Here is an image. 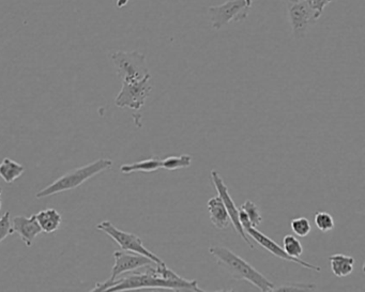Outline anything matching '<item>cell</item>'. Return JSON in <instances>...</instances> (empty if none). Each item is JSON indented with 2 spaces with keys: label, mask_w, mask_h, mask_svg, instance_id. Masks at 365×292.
<instances>
[{
  "label": "cell",
  "mask_w": 365,
  "mask_h": 292,
  "mask_svg": "<svg viewBox=\"0 0 365 292\" xmlns=\"http://www.w3.org/2000/svg\"><path fill=\"white\" fill-rule=\"evenodd\" d=\"M211 180L216 191L219 193V196L221 197L224 205H225L226 210L229 212V218H231V224H233L236 231L244 240V242L249 245L251 249H254L252 240L248 237L244 229H243L242 225H241L240 220H239V209L237 208L235 201L233 200L231 194H229V187L225 185L221 176L216 170H212Z\"/></svg>",
  "instance_id": "cell-10"
},
{
  "label": "cell",
  "mask_w": 365,
  "mask_h": 292,
  "mask_svg": "<svg viewBox=\"0 0 365 292\" xmlns=\"http://www.w3.org/2000/svg\"><path fill=\"white\" fill-rule=\"evenodd\" d=\"M111 58L118 76L123 79V82H136L152 75L147 65L146 56L137 50H117L112 53Z\"/></svg>",
  "instance_id": "cell-4"
},
{
  "label": "cell",
  "mask_w": 365,
  "mask_h": 292,
  "mask_svg": "<svg viewBox=\"0 0 365 292\" xmlns=\"http://www.w3.org/2000/svg\"><path fill=\"white\" fill-rule=\"evenodd\" d=\"M12 227L14 233H19V238L27 247H32L36 238L43 233L36 220V214L29 218L24 216H15L12 220Z\"/></svg>",
  "instance_id": "cell-12"
},
{
  "label": "cell",
  "mask_w": 365,
  "mask_h": 292,
  "mask_svg": "<svg viewBox=\"0 0 365 292\" xmlns=\"http://www.w3.org/2000/svg\"><path fill=\"white\" fill-rule=\"evenodd\" d=\"M253 0H229L219 6L208 8V17L212 28L220 30L229 23H241L248 19Z\"/></svg>",
  "instance_id": "cell-5"
},
{
  "label": "cell",
  "mask_w": 365,
  "mask_h": 292,
  "mask_svg": "<svg viewBox=\"0 0 365 292\" xmlns=\"http://www.w3.org/2000/svg\"><path fill=\"white\" fill-rule=\"evenodd\" d=\"M25 167L15 160L5 158L0 163V177L6 183H13L24 174Z\"/></svg>",
  "instance_id": "cell-17"
},
{
  "label": "cell",
  "mask_w": 365,
  "mask_h": 292,
  "mask_svg": "<svg viewBox=\"0 0 365 292\" xmlns=\"http://www.w3.org/2000/svg\"><path fill=\"white\" fill-rule=\"evenodd\" d=\"M112 166H113V160H110V158H98L88 165L75 168L69 173L61 176V178H58L53 183L44 187L41 191H39L36 197L38 199L45 198V197H50L52 195L77 189L83 183L94 178V176L101 174L104 170L110 169Z\"/></svg>",
  "instance_id": "cell-3"
},
{
  "label": "cell",
  "mask_w": 365,
  "mask_h": 292,
  "mask_svg": "<svg viewBox=\"0 0 365 292\" xmlns=\"http://www.w3.org/2000/svg\"><path fill=\"white\" fill-rule=\"evenodd\" d=\"M295 1H298V0H289V3H295Z\"/></svg>",
  "instance_id": "cell-28"
},
{
  "label": "cell",
  "mask_w": 365,
  "mask_h": 292,
  "mask_svg": "<svg viewBox=\"0 0 365 292\" xmlns=\"http://www.w3.org/2000/svg\"><path fill=\"white\" fill-rule=\"evenodd\" d=\"M96 229L103 231L108 237H111L123 251H132V253L148 257L156 264H163L164 261L160 257L156 256L152 251L145 247L140 237H137L134 233H125L123 230L113 225L110 220H103L98 224Z\"/></svg>",
  "instance_id": "cell-7"
},
{
  "label": "cell",
  "mask_w": 365,
  "mask_h": 292,
  "mask_svg": "<svg viewBox=\"0 0 365 292\" xmlns=\"http://www.w3.org/2000/svg\"><path fill=\"white\" fill-rule=\"evenodd\" d=\"M36 216L42 231L45 233H56L63 223V216L54 208L40 211Z\"/></svg>",
  "instance_id": "cell-14"
},
{
  "label": "cell",
  "mask_w": 365,
  "mask_h": 292,
  "mask_svg": "<svg viewBox=\"0 0 365 292\" xmlns=\"http://www.w3.org/2000/svg\"><path fill=\"white\" fill-rule=\"evenodd\" d=\"M114 258H115V264H114L113 270H112L111 278L103 283L96 284L90 291H106L108 286L111 285L114 280H117L121 274L133 272V271L138 270V269L156 264V262H154L148 257L132 253V251H116L114 253Z\"/></svg>",
  "instance_id": "cell-6"
},
{
  "label": "cell",
  "mask_w": 365,
  "mask_h": 292,
  "mask_svg": "<svg viewBox=\"0 0 365 292\" xmlns=\"http://www.w3.org/2000/svg\"><path fill=\"white\" fill-rule=\"evenodd\" d=\"M154 264L147 266L145 272H136L125 276L121 280H115L108 286L106 291H123V290L137 289H169L177 291H204L198 286L197 280H165L156 273Z\"/></svg>",
  "instance_id": "cell-1"
},
{
  "label": "cell",
  "mask_w": 365,
  "mask_h": 292,
  "mask_svg": "<svg viewBox=\"0 0 365 292\" xmlns=\"http://www.w3.org/2000/svg\"><path fill=\"white\" fill-rule=\"evenodd\" d=\"M289 22L291 25L293 36L301 39L308 34L311 26L317 22L314 10L311 8L308 0H298L295 3H289Z\"/></svg>",
  "instance_id": "cell-9"
},
{
  "label": "cell",
  "mask_w": 365,
  "mask_h": 292,
  "mask_svg": "<svg viewBox=\"0 0 365 292\" xmlns=\"http://www.w3.org/2000/svg\"><path fill=\"white\" fill-rule=\"evenodd\" d=\"M283 249L289 256L295 257V258H299L303 254L302 244L293 235H287L284 237Z\"/></svg>",
  "instance_id": "cell-19"
},
{
  "label": "cell",
  "mask_w": 365,
  "mask_h": 292,
  "mask_svg": "<svg viewBox=\"0 0 365 292\" xmlns=\"http://www.w3.org/2000/svg\"><path fill=\"white\" fill-rule=\"evenodd\" d=\"M316 288L317 287L314 284L291 283L289 285L275 287L273 291H313V290H316Z\"/></svg>",
  "instance_id": "cell-24"
},
{
  "label": "cell",
  "mask_w": 365,
  "mask_h": 292,
  "mask_svg": "<svg viewBox=\"0 0 365 292\" xmlns=\"http://www.w3.org/2000/svg\"><path fill=\"white\" fill-rule=\"evenodd\" d=\"M291 227L293 233L301 238L310 235L311 229H312L310 220L306 218H293L291 222Z\"/></svg>",
  "instance_id": "cell-22"
},
{
  "label": "cell",
  "mask_w": 365,
  "mask_h": 292,
  "mask_svg": "<svg viewBox=\"0 0 365 292\" xmlns=\"http://www.w3.org/2000/svg\"><path fill=\"white\" fill-rule=\"evenodd\" d=\"M332 0H309L311 8L314 10L315 15L320 19L324 12V8L331 3Z\"/></svg>",
  "instance_id": "cell-25"
},
{
  "label": "cell",
  "mask_w": 365,
  "mask_h": 292,
  "mask_svg": "<svg viewBox=\"0 0 365 292\" xmlns=\"http://www.w3.org/2000/svg\"><path fill=\"white\" fill-rule=\"evenodd\" d=\"M191 164H192V156H187V154L179 156H169V158L162 160V168L171 170V171L190 167Z\"/></svg>",
  "instance_id": "cell-18"
},
{
  "label": "cell",
  "mask_w": 365,
  "mask_h": 292,
  "mask_svg": "<svg viewBox=\"0 0 365 292\" xmlns=\"http://www.w3.org/2000/svg\"><path fill=\"white\" fill-rule=\"evenodd\" d=\"M247 235L250 236L251 239L254 240L255 242L258 243L260 247H264L266 251L271 253L274 256L278 258L283 259L285 261H289V262H293V264H298V266L303 267V268L309 269V270L316 271V272H322V268L317 266H313V264H309L306 261L302 260L300 258H295V257L289 256L283 247H280L278 243L274 242L273 240L270 239L267 236L258 231V228L253 227L251 225L243 226Z\"/></svg>",
  "instance_id": "cell-11"
},
{
  "label": "cell",
  "mask_w": 365,
  "mask_h": 292,
  "mask_svg": "<svg viewBox=\"0 0 365 292\" xmlns=\"http://www.w3.org/2000/svg\"><path fill=\"white\" fill-rule=\"evenodd\" d=\"M207 208L209 211L210 220L211 223L216 226L218 229H226L231 225V218H229V212L226 210L225 205L221 197H212L207 202Z\"/></svg>",
  "instance_id": "cell-13"
},
{
  "label": "cell",
  "mask_w": 365,
  "mask_h": 292,
  "mask_svg": "<svg viewBox=\"0 0 365 292\" xmlns=\"http://www.w3.org/2000/svg\"><path fill=\"white\" fill-rule=\"evenodd\" d=\"M1 194H3V189L0 187V210H1V205H3V202H1Z\"/></svg>",
  "instance_id": "cell-27"
},
{
  "label": "cell",
  "mask_w": 365,
  "mask_h": 292,
  "mask_svg": "<svg viewBox=\"0 0 365 292\" xmlns=\"http://www.w3.org/2000/svg\"><path fill=\"white\" fill-rule=\"evenodd\" d=\"M130 3V0H117L116 6H117V8H119V9H121V8L127 7V3Z\"/></svg>",
  "instance_id": "cell-26"
},
{
  "label": "cell",
  "mask_w": 365,
  "mask_h": 292,
  "mask_svg": "<svg viewBox=\"0 0 365 292\" xmlns=\"http://www.w3.org/2000/svg\"><path fill=\"white\" fill-rule=\"evenodd\" d=\"M241 209L244 211L249 220H250L251 225L253 227L258 228L260 224L262 223V216L260 214V209L251 200L245 201L244 204L241 206Z\"/></svg>",
  "instance_id": "cell-20"
},
{
  "label": "cell",
  "mask_w": 365,
  "mask_h": 292,
  "mask_svg": "<svg viewBox=\"0 0 365 292\" xmlns=\"http://www.w3.org/2000/svg\"><path fill=\"white\" fill-rule=\"evenodd\" d=\"M315 225L322 233H329L334 228L333 216L324 211H320L314 216Z\"/></svg>",
  "instance_id": "cell-21"
},
{
  "label": "cell",
  "mask_w": 365,
  "mask_h": 292,
  "mask_svg": "<svg viewBox=\"0 0 365 292\" xmlns=\"http://www.w3.org/2000/svg\"><path fill=\"white\" fill-rule=\"evenodd\" d=\"M209 253L216 259L218 264L237 280H247L260 291H273L274 284L264 278L248 261L235 254L231 249L223 247H211Z\"/></svg>",
  "instance_id": "cell-2"
},
{
  "label": "cell",
  "mask_w": 365,
  "mask_h": 292,
  "mask_svg": "<svg viewBox=\"0 0 365 292\" xmlns=\"http://www.w3.org/2000/svg\"><path fill=\"white\" fill-rule=\"evenodd\" d=\"M150 79H152V75L140 81H136V82H123L121 90L115 98L116 106L140 110L152 92V86L150 84Z\"/></svg>",
  "instance_id": "cell-8"
},
{
  "label": "cell",
  "mask_w": 365,
  "mask_h": 292,
  "mask_svg": "<svg viewBox=\"0 0 365 292\" xmlns=\"http://www.w3.org/2000/svg\"><path fill=\"white\" fill-rule=\"evenodd\" d=\"M14 233L12 223L10 220V212L7 211L1 218H0V243L3 242L6 238L12 236Z\"/></svg>",
  "instance_id": "cell-23"
},
{
  "label": "cell",
  "mask_w": 365,
  "mask_h": 292,
  "mask_svg": "<svg viewBox=\"0 0 365 292\" xmlns=\"http://www.w3.org/2000/svg\"><path fill=\"white\" fill-rule=\"evenodd\" d=\"M308 1H309V0H308Z\"/></svg>",
  "instance_id": "cell-29"
},
{
  "label": "cell",
  "mask_w": 365,
  "mask_h": 292,
  "mask_svg": "<svg viewBox=\"0 0 365 292\" xmlns=\"http://www.w3.org/2000/svg\"><path fill=\"white\" fill-rule=\"evenodd\" d=\"M331 262L332 273L337 278H346L353 273L355 259L344 254L332 255L329 258Z\"/></svg>",
  "instance_id": "cell-15"
},
{
  "label": "cell",
  "mask_w": 365,
  "mask_h": 292,
  "mask_svg": "<svg viewBox=\"0 0 365 292\" xmlns=\"http://www.w3.org/2000/svg\"><path fill=\"white\" fill-rule=\"evenodd\" d=\"M162 168V160L159 158H148V160H140L136 163L125 164L121 167L123 174L132 173H154Z\"/></svg>",
  "instance_id": "cell-16"
}]
</instances>
